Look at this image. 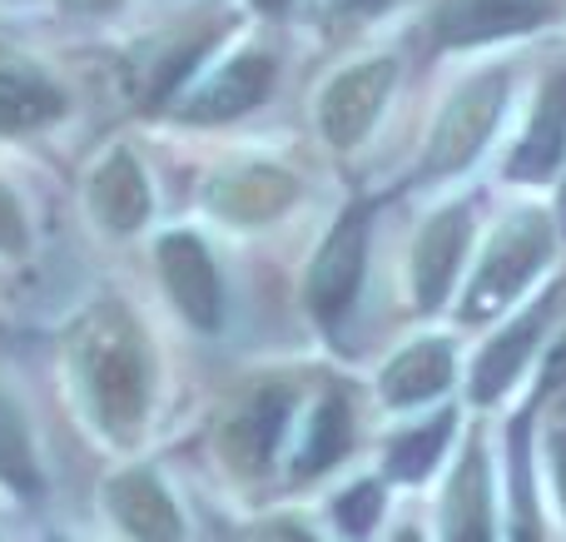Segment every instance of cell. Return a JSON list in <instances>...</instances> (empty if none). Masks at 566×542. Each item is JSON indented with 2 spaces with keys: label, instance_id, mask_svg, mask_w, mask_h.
I'll return each mask as SVG.
<instances>
[{
  "label": "cell",
  "instance_id": "cell-27",
  "mask_svg": "<svg viewBox=\"0 0 566 542\" xmlns=\"http://www.w3.org/2000/svg\"><path fill=\"white\" fill-rule=\"evenodd\" d=\"M129 0H55V10L65 20H115Z\"/></svg>",
  "mask_w": 566,
  "mask_h": 542
},
{
  "label": "cell",
  "instance_id": "cell-22",
  "mask_svg": "<svg viewBox=\"0 0 566 542\" xmlns=\"http://www.w3.org/2000/svg\"><path fill=\"white\" fill-rule=\"evenodd\" d=\"M452 428H458V418L438 414V418H428V424H412V428H402V434H392L388 454H382V473H388L392 483H422V478L442 463V454H448Z\"/></svg>",
  "mask_w": 566,
  "mask_h": 542
},
{
  "label": "cell",
  "instance_id": "cell-21",
  "mask_svg": "<svg viewBox=\"0 0 566 542\" xmlns=\"http://www.w3.org/2000/svg\"><path fill=\"white\" fill-rule=\"evenodd\" d=\"M442 542H492V473L472 444L442 493Z\"/></svg>",
  "mask_w": 566,
  "mask_h": 542
},
{
  "label": "cell",
  "instance_id": "cell-24",
  "mask_svg": "<svg viewBox=\"0 0 566 542\" xmlns=\"http://www.w3.org/2000/svg\"><path fill=\"white\" fill-rule=\"evenodd\" d=\"M382 508H388V488L382 478H353L348 488L328 498V523L338 528V538L348 542H368L373 528L382 523Z\"/></svg>",
  "mask_w": 566,
  "mask_h": 542
},
{
  "label": "cell",
  "instance_id": "cell-28",
  "mask_svg": "<svg viewBox=\"0 0 566 542\" xmlns=\"http://www.w3.org/2000/svg\"><path fill=\"white\" fill-rule=\"evenodd\" d=\"M552 473H557V493H562V513H566V424L552 428Z\"/></svg>",
  "mask_w": 566,
  "mask_h": 542
},
{
  "label": "cell",
  "instance_id": "cell-1",
  "mask_svg": "<svg viewBox=\"0 0 566 542\" xmlns=\"http://www.w3.org/2000/svg\"><path fill=\"white\" fill-rule=\"evenodd\" d=\"M55 368L80 434L109 458L149 454L165 414L169 358L149 309L129 289H90L55 334Z\"/></svg>",
  "mask_w": 566,
  "mask_h": 542
},
{
  "label": "cell",
  "instance_id": "cell-18",
  "mask_svg": "<svg viewBox=\"0 0 566 542\" xmlns=\"http://www.w3.org/2000/svg\"><path fill=\"white\" fill-rule=\"evenodd\" d=\"M452 374H458L452 344H442V338H418V344L398 348V354L382 364L378 394L388 408H422L448 394Z\"/></svg>",
  "mask_w": 566,
  "mask_h": 542
},
{
  "label": "cell",
  "instance_id": "cell-8",
  "mask_svg": "<svg viewBox=\"0 0 566 542\" xmlns=\"http://www.w3.org/2000/svg\"><path fill=\"white\" fill-rule=\"evenodd\" d=\"M95 508L115 542H189V508L155 454L115 458L95 488Z\"/></svg>",
  "mask_w": 566,
  "mask_h": 542
},
{
  "label": "cell",
  "instance_id": "cell-6",
  "mask_svg": "<svg viewBox=\"0 0 566 542\" xmlns=\"http://www.w3.org/2000/svg\"><path fill=\"white\" fill-rule=\"evenodd\" d=\"M274 90H279V50L259 45V40H239V45H224L189 80V90L169 105L159 129L214 135V129H229L239 119H249L254 110H264Z\"/></svg>",
  "mask_w": 566,
  "mask_h": 542
},
{
  "label": "cell",
  "instance_id": "cell-29",
  "mask_svg": "<svg viewBox=\"0 0 566 542\" xmlns=\"http://www.w3.org/2000/svg\"><path fill=\"white\" fill-rule=\"evenodd\" d=\"M249 10H259L264 20H283L293 10V0H249Z\"/></svg>",
  "mask_w": 566,
  "mask_h": 542
},
{
  "label": "cell",
  "instance_id": "cell-12",
  "mask_svg": "<svg viewBox=\"0 0 566 542\" xmlns=\"http://www.w3.org/2000/svg\"><path fill=\"white\" fill-rule=\"evenodd\" d=\"M392 85H398V60H388V55L358 60V65L338 70L333 80H323L318 100H313V129H318V139L333 155L358 149L373 135V125L382 119V110H388Z\"/></svg>",
  "mask_w": 566,
  "mask_h": 542
},
{
  "label": "cell",
  "instance_id": "cell-11",
  "mask_svg": "<svg viewBox=\"0 0 566 542\" xmlns=\"http://www.w3.org/2000/svg\"><path fill=\"white\" fill-rule=\"evenodd\" d=\"M502 105H507V75H502V70H482V75H472L468 85L442 105L438 125H432V135H428V149H422L418 175L422 179H448V175H458V169H468L472 159L482 155L488 135L497 129Z\"/></svg>",
  "mask_w": 566,
  "mask_h": 542
},
{
  "label": "cell",
  "instance_id": "cell-4",
  "mask_svg": "<svg viewBox=\"0 0 566 542\" xmlns=\"http://www.w3.org/2000/svg\"><path fill=\"white\" fill-rule=\"evenodd\" d=\"M145 269L159 304L189 334L214 338L229 319V279L199 219H169L145 239Z\"/></svg>",
  "mask_w": 566,
  "mask_h": 542
},
{
  "label": "cell",
  "instance_id": "cell-14",
  "mask_svg": "<svg viewBox=\"0 0 566 542\" xmlns=\"http://www.w3.org/2000/svg\"><path fill=\"white\" fill-rule=\"evenodd\" d=\"M353 438H358V414H353V398L343 384H323L308 394L303 404V418L293 428L289 458H283V483L289 488H308L318 483L323 473L348 458Z\"/></svg>",
  "mask_w": 566,
  "mask_h": 542
},
{
  "label": "cell",
  "instance_id": "cell-31",
  "mask_svg": "<svg viewBox=\"0 0 566 542\" xmlns=\"http://www.w3.org/2000/svg\"><path fill=\"white\" fill-rule=\"evenodd\" d=\"M388 542H422V533H418V528H402V533H392Z\"/></svg>",
  "mask_w": 566,
  "mask_h": 542
},
{
  "label": "cell",
  "instance_id": "cell-17",
  "mask_svg": "<svg viewBox=\"0 0 566 542\" xmlns=\"http://www.w3.org/2000/svg\"><path fill=\"white\" fill-rule=\"evenodd\" d=\"M468 244H472V209L468 205H452V209H442V215H432L428 225H422L418 244H412V259H408L412 304L442 309V299H448L462 259H468Z\"/></svg>",
  "mask_w": 566,
  "mask_h": 542
},
{
  "label": "cell",
  "instance_id": "cell-2",
  "mask_svg": "<svg viewBox=\"0 0 566 542\" xmlns=\"http://www.w3.org/2000/svg\"><path fill=\"white\" fill-rule=\"evenodd\" d=\"M308 394L313 388L298 374H283V368L244 374L205 414L209 468H219V478L239 493H259L274 478H283V458H289L293 428H298Z\"/></svg>",
  "mask_w": 566,
  "mask_h": 542
},
{
  "label": "cell",
  "instance_id": "cell-25",
  "mask_svg": "<svg viewBox=\"0 0 566 542\" xmlns=\"http://www.w3.org/2000/svg\"><path fill=\"white\" fill-rule=\"evenodd\" d=\"M527 424H532V414H522L517 424H512V542H542L537 488H532V454H527Z\"/></svg>",
  "mask_w": 566,
  "mask_h": 542
},
{
  "label": "cell",
  "instance_id": "cell-32",
  "mask_svg": "<svg viewBox=\"0 0 566 542\" xmlns=\"http://www.w3.org/2000/svg\"><path fill=\"white\" fill-rule=\"evenodd\" d=\"M40 542H80V538H70V533H60V528H50V533L40 538Z\"/></svg>",
  "mask_w": 566,
  "mask_h": 542
},
{
  "label": "cell",
  "instance_id": "cell-19",
  "mask_svg": "<svg viewBox=\"0 0 566 542\" xmlns=\"http://www.w3.org/2000/svg\"><path fill=\"white\" fill-rule=\"evenodd\" d=\"M562 155H566V70H557V75L542 85V100L527 119V135H522V145L512 149V159H507V175L517 179V185L547 179L552 169L562 165Z\"/></svg>",
  "mask_w": 566,
  "mask_h": 542
},
{
  "label": "cell",
  "instance_id": "cell-16",
  "mask_svg": "<svg viewBox=\"0 0 566 542\" xmlns=\"http://www.w3.org/2000/svg\"><path fill=\"white\" fill-rule=\"evenodd\" d=\"M552 15V0H438L428 15L432 45L462 50L482 45V40L522 35V30L542 25Z\"/></svg>",
  "mask_w": 566,
  "mask_h": 542
},
{
  "label": "cell",
  "instance_id": "cell-33",
  "mask_svg": "<svg viewBox=\"0 0 566 542\" xmlns=\"http://www.w3.org/2000/svg\"><path fill=\"white\" fill-rule=\"evenodd\" d=\"M562 229H566V185H562Z\"/></svg>",
  "mask_w": 566,
  "mask_h": 542
},
{
  "label": "cell",
  "instance_id": "cell-23",
  "mask_svg": "<svg viewBox=\"0 0 566 542\" xmlns=\"http://www.w3.org/2000/svg\"><path fill=\"white\" fill-rule=\"evenodd\" d=\"M40 249V219L30 205V189L0 165V269L30 264Z\"/></svg>",
  "mask_w": 566,
  "mask_h": 542
},
{
  "label": "cell",
  "instance_id": "cell-30",
  "mask_svg": "<svg viewBox=\"0 0 566 542\" xmlns=\"http://www.w3.org/2000/svg\"><path fill=\"white\" fill-rule=\"evenodd\" d=\"M333 10H338V15H363V10H378L382 0H328Z\"/></svg>",
  "mask_w": 566,
  "mask_h": 542
},
{
  "label": "cell",
  "instance_id": "cell-13",
  "mask_svg": "<svg viewBox=\"0 0 566 542\" xmlns=\"http://www.w3.org/2000/svg\"><path fill=\"white\" fill-rule=\"evenodd\" d=\"M547 259H552L547 219H542V215H512L507 225L497 229V239H492L488 259L478 264V274H472L468 309H462V314H468V319H488L492 309H502L507 299H517Z\"/></svg>",
  "mask_w": 566,
  "mask_h": 542
},
{
  "label": "cell",
  "instance_id": "cell-10",
  "mask_svg": "<svg viewBox=\"0 0 566 542\" xmlns=\"http://www.w3.org/2000/svg\"><path fill=\"white\" fill-rule=\"evenodd\" d=\"M75 115V90L45 55L0 35V145L55 135Z\"/></svg>",
  "mask_w": 566,
  "mask_h": 542
},
{
  "label": "cell",
  "instance_id": "cell-20",
  "mask_svg": "<svg viewBox=\"0 0 566 542\" xmlns=\"http://www.w3.org/2000/svg\"><path fill=\"white\" fill-rule=\"evenodd\" d=\"M552 309H557V294L537 299V309H532V314H522L517 324L502 329V334L492 338L488 348H482L478 368H472V398H478V404H492V398H497L502 388H507L512 378L522 374V364H527V358L537 354L542 334H547Z\"/></svg>",
  "mask_w": 566,
  "mask_h": 542
},
{
  "label": "cell",
  "instance_id": "cell-26",
  "mask_svg": "<svg viewBox=\"0 0 566 542\" xmlns=\"http://www.w3.org/2000/svg\"><path fill=\"white\" fill-rule=\"evenodd\" d=\"M244 542H323V538L313 533V528L303 523L298 513H264L244 533Z\"/></svg>",
  "mask_w": 566,
  "mask_h": 542
},
{
  "label": "cell",
  "instance_id": "cell-34",
  "mask_svg": "<svg viewBox=\"0 0 566 542\" xmlns=\"http://www.w3.org/2000/svg\"><path fill=\"white\" fill-rule=\"evenodd\" d=\"M0 338H6V319H0Z\"/></svg>",
  "mask_w": 566,
  "mask_h": 542
},
{
  "label": "cell",
  "instance_id": "cell-5",
  "mask_svg": "<svg viewBox=\"0 0 566 542\" xmlns=\"http://www.w3.org/2000/svg\"><path fill=\"white\" fill-rule=\"evenodd\" d=\"M303 185L283 159L254 155V149H234V155L209 159L189 185V209L205 229H224V234H259V229L279 225L293 205H298Z\"/></svg>",
  "mask_w": 566,
  "mask_h": 542
},
{
  "label": "cell",
  "instance_id": "cell-9",
  "mask_svg": "<svg viewBox=\"0 0 566 542\" xmlns=\"http://www.w3.org/2000/svg\"><path fill=\"white\" fill-rule=\"evenodd\" d=\"M368 249H373V205L368 199H348L338 209L328 229H323L318 249L308 254L303 269V314L323 329V334H338L343 319L353 314L363 294V279H368Z\"/></svg>",
  "mask_w": 566,
  "mask_h": 542
},
{
  "label": "cell",
  "instance_id": "cell-3",
  "mask_svg": "<svg viewBox=\"0 0 566 542\" xmlns=\"http://www.w3.org/2000/svg\"><path fill=\"white\" fill-rule=\"evenodd\" d=\"M229 45V15L219 10H199V15H179L165 30L145 35L125 60H119V100L135 119L159 125L189 80Z\"/></svg>",
  "mask_w": 566,
  "mask_h": 542
},
{
  "label": "cell",
  "instance_id": "cell-7",
  "mask_svg": "<svg viewBox=\"0 0 566 542\" xmlns=\"http://www.w3.org/2000/svg\"><path fill=\"white\" fill-rule=\"evenodd\" d=\"M80 215L105 244H135L159 229V179L135 139H105L80 169Z\"/></svg>",
  "mask_w": 566,
  "mask_h": 542
},
{
  "label": "cell",
  "instance_id": "cell-35",
  "mask_svg": "<svg viewBox=\"0 0 566 542\" xmlns=\"http://www.w3.org/2000/svg\"><path fill=\"white\" fill-rule=\"evenodd\" d=\"M0 542H6V533H0Z\"/></svg>",
  "mask_w": 566,
  "mask_h": 542
},
{
  "label": "cell",
  "instance_id": "cell-15",
  "mask_svg": "<svg viewBox=\"0 0 566 542\" xmlns=\"http://www.w3.org/2000/svg\"><path fill=\"white\" fill-rule=\"evenodd\" d=\"M0 493L20 508H45L50 498V468L35 414L6 368H0Z\"/></svg>",
  "mask_w": 566,
  "mask_h": 542
}]
</instances>
